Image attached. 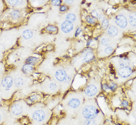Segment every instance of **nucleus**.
Masks as SVG:
<instances>
[{
    "mask_svg": "<svg viewBox=\"0 0 136 125\" xmlns=\"http://www.w3.org/2000/svg\"><path fill=\"white\" fill-rule=\"evenodd\" d=\"M49 89L51 91H55L57 90V85L56 83L52 82L51 83L49 86Z\"/></svg>",
    "mask_w": 136,
    "mask_h": 125,
    "instance_id": "nucleus-23",
    "label": "nucleus"
},
{
    "mask_svg": "<svg viewBox=\"0 0 136 125\" xmlns=\"http://www.w3.org/2000/svg\"><path fill=\"white\" fill-rule=\"evenodd\" d=\"M22 36L26 40L30 39L33 36V32L30 30L29 29L25 30L23 32Z\"/></svg>",
    "mask_w": 136,
    "mask_h": 125,
    "instance_id": "nucleus-15",
    "label": "nucleus"
},
{
    "mask_svg": "<svg viewBox=\"0 0 136 125\" xmlns=\"http://www.w3.org/2000/svg\"><path fill=\"white\" fill-rule=\"evenodd\" d=\"M99 17V19H100V20H103V18H104V17H103V15H100L99 17Z\"/></svg>",
    "mask_w": 136,
    "mask_h": 125,
    "instance_id": "nucleus-38",
    "label": "nucleus"
},
{
    "mask_svg": "<svg viewBox=\"0 0 136 125\" xmlns=\"http://www.w3.org/2000/svg\"><path fill=\"white\" fill-rule=\"evenodd\" d=\"M108 33L110 36L112 37H114L118 35V31L116 27L114 26H111L108 29Z\"/></svg>",
    "mask_w": 136,
    "mask_h": 125,
    "instance_id": "nucleus-13",
    "label": "nucleus"
},
{
    "mask_svg": "<svg viewBox=\"0 0 136 125\" xmlns=\"http://www.w3.org/2000/svg\"><path fill=\"white\" fill-rule=\"evenodd\" d=\"M38 98V97L37 95H33L29 98V99L30 101L33 102L34 101L36 100Z\"/></svg>",
    "mask_w": 136,
    "mask_h": 125,
    "instance_id": "nucleus-27",
    "label": "nucleus"
},
{
    "mask_svg": "<svg viewBox=\"0 0 136 125\" xmlns=\"http://www.w3.org/2000/svg\"><path fill=\"white\" fill-rule=\"evenodd\" d=\"M2 120V115H1V114L0 113V121H1Z\"/></svg>",
    "mask_w": 136,
    "mask_h": 125,
    "instance_id": "nucleus-40",
    "label": "nucleus"
},
{
    "mask_svg": "<svg viewBox=\"0 0 136 125\" xmlns=\"http://www.w3.org/2000/svg\"><path fill=\"white\" fill-rule=\"evenodd\" d=\"M61 27L63 32L68 33L72 30L73 28V25L72 23L65 20L62 24Z\"/></svg>",
    "mask_w": 136,
    "mask_h": 125,
    "instance_id": "nucleus-7",
    "label": "nucleus"
},
{
    "mask_svg": "<svg viewBox=\"0 0 136 125\" xmlns=\"http://www.w3.org/2000/svg\"><path fill=\"white\" fill-rule=\"evenodd\" d=\"M87 22L89 23H92V24H93V23H94V22H95L94 19L93 18H91V17H89V16H88V17H87Z\"/></svg>",
    "mask_w": 136,
    "mask_h": 125,
    "instance_id": "nucleus-30",
    "label": "nucleus"
},
{
    "mask_svg": "<svg viewBox=\"0 0 136 125\" xmlns=\"http://www.w3.org/2000/svg\"><path fill=\"white\" fill-rule=\"evenodd\" d=\"M99 113L96 107L92 105H88L83 108L82 115L86 120L95 119Z\"/></svg>",
    "mask_w": 136,
    "mask_h": 125,
    "instance_id": "nucleus-1",
    "label": "nucleus"
},
{
    "mask_svg": "<svg viewBox=\"0 0 136 125\" xmlns=\"http://www.w3.org/2000/svg\"><path fill=\"white\" fill-rule=\"evenodd\" d=\"M13 82V80L11 76H7L2 80L1 85L4 88L9 89L12 87Z\"/></svg>",
    "mask_w": 136,
    "mask_h": 125,
    "instance_id": "nucleus-6",
    "label": "nucleus"
},
{
    "mask_svg": "<svg viewBox=\"0 0 136 125\" xmlns=\"http://www.w3.org/2000/svg\"><path fill=\"white\" fill-rule=\"evenodd\" d=\"M52 3L55 6H58L61 3V1H52Z\"/></svg>",
    "mask_w": 136,
    "mask_h": 125,
    "instance_id": "nucleus-32",
    "label": "nucleus"
},
{
    "mask_svg": "<svg viewBox=\"0 0 136 125\" xmlns=\"http://www.w3.org/2000/svg\"><path fill=\"white\" fill-rule=\"evenodd\" d=\"M121 104L124 107H127V106H128L129 103L126 100H124V101H123L122 102H121Z\"/></svg>",
    "mask_w": 136,
    "mask_h": 125,
    "instance_id": "nucleus-34",
    "label": "nucleus"
},
{
    "mask_svg": "<svg viewBox=\"0 0 136 125\" xmlns=\"http://www.w3.org/2000/svg\"><path fill=\"white\" fill-rule=\"evenodd\" d=\"M10 17L12 20H17L20 18L21 17V13L19 11L14 10H12L10 13Z\"/></svg>",
    "mask_w": 136,
    "mask_h": 125,
    "instance_id": "nucleus-12",
    "label": "nucleus"
},
{
    "mask_svg": "<svg viewBox=\"0 0 136 125\" xmlns=\"http://www.w3.org/2000/svg\"><path fill=\"white\" fill-rule=\"evenodd\" d=\"M22 106L19 104H15L11 107V113L14 115H19L20 114L22 113Z\"/></svg>",
    "mask_w": 136,
    "mask_h": 125,
    "instance_id": "nucleus-10",
    "label": "nucleus"
},
{
    "mask_svg": "<svg viewBox=\"0 0 136 125\" xmlns=\"http://www.w3.org/2000/svg\"><path fill=\"white\" fill-rule=\"evenodd\" d=\"M102 88H103V89L104 90H110V89L109 88V86L107 85V84H104L103 85Z\"/></svg>",
    "mask_w": 136,
    "mask_h": 125,
    "instance_id": "nucleus-33",
    "label": "nucleus"
},
{
    "mask_svg": "<svg viewBox=\"0 0 136 125\" xmlns=\"http://www.w3.org/2000/svg\"><path fill=\"white\" fill-rule=\"evenodd\" d=\"M133 73L132 68L129 67H123L118 70V73L119 76L123 78H127L129 77Z\"/></svg>",
    "mask_w": 136,
    "mask_h": 125,
    "instance_id": "nucleus-3",
    "label": "nucleus"
},
{
    "mask_svg": "<svg viewBox=\"0 0 136 125\" xmlns=\"http://www.w3.org/2000/svg\"><path fill=\"white\" fill-rule=\"evenodd\" d=\"M76 17L75 15L72 13H69L66 17V20L72 23V22L75 21L76 20Z\"/></svg>",
    "mask_w": 136,
    "mask_h": 125,
    "instance_id": "nucleus-22",
    "label": "nucleus"
},
{
    "mask_svg": "<svg viewBox=\"0 0 136 125\" xmlns=\"http://www.w3.org/2000/svg\"><path fill=\"white\" fill-rule=\"evenodd\" d=\"M97 121L95 119L86 120L83 123V125H97Z\"/></svg>",
    "mask_w": 136,
    "mask_h": 125,
    "instance_id": "nucleus-19",
    "label": "nucleus"
},
{
    "mask_svg": "<svg viewBox=\"0 0 136 125\" xmlns=\"http://www.w3.org/2000/svg\"><path fill=\"white\" fill-rule=\"evenodd\" d=\"M80 32H81V29H80V28L77 29V30H76V31L75 36H77V35H79V34H80Z\"/></svg>",
    "mask_w": 136,
    "mask_h": 125,
    "instance_id": "nucleus-37",
    "label": "nucleus"
},
{
    "mask_svg": "<svg viewBox=\"0 0 136 125\" xmlns=\"http://www.w3.org/2000/svg\"><path fill=\"white\" fill-rule=\"evenodd\" d=\"M94 57V56L93 53L92 52H90V51H89V52H87L86 54H85V56L83 58V61L85 62H89L93 59Z\"/></svg>",
    "mask_w": 136,
    "mask_h": 125,
    "instance_id": "nucleus-17",
    "label": "nucleus"
},
{
    "mask_svg": "<svg viewBox=\"0 0 136 125\" xmlns=\"http://www.w3.org/2000/svg\"><path fill=\"white\" fill-rule=\"evenodd\" d=\"M129 22L133 26H136V15L135 14H131L129 15Z\"/></svg>",
    "mask_w": 136,
    "mask_h": 125,
    "instance_id": "nucleus-21",
    "label": "nucleus"
},
{
    "mask_svg": "<svg viewBox=\"0 0 136 125\" xmlns=\"http://www.w3.org/2000/svg\"><path fill=\"white\" fill-rule=\"evenodd\" d=\"M67 76L66 72L65 70L63 69H58L56 72L55 74V77L56 79L59 81V82H63Z\"/></svg>",
    "mask_w": 136,
    "mask_h": 125,
    "instance_id": "nucleus-8",
    "label": "nucleus"
},
{
    "mask_svg": "<svg viewBox=\"0 0 136 125\" xmlns=\"http://www.w3.org/2000/svg\"><path fill=\"white\" fill-rule=\"evenodd\" d=\"M46 29L49 31L54 32L57 31V28L56 27H55L53 26H49L46 28Z\"/></svg>",
    "mask_w": 136,
    "mask_h": 125,
    "instance_id": "nucleus-25",
    "label": "nucleus"
},
{
    "mask_svg": "<svg viewBox=\"0 0 136 125\" xmlns=\"http://www.w3.org/2000/svg\"><path fill=\"white\" fill-rule=\"evenodd\" d=\"M130 63L129 60L127 58H121L119 60V64L122 67H127Z\"/></svg>",
    "mask_w": 136,
    "mask_h": 125,
    "instance_id": "nucleus-18",
    "label": "nucleus"
},
{
    "mask_svg": "<svg viewBox=\"0 0 136 125\" xmlns=\"http://www.w3.org/2000/svg\"><path fill=\"white\" fill-rule=\"evenodd\" d=\"M8 4L12 7L20 6L24 3L23 1H8Z\"/></svg>",
    "mask_w": 136,
    "mask_h": 125,
    "instance_id": "nucleus-14",
    "label": "nucleus"
},
{
    "mask_svg": "<svg viewBox=\"0 0 136 125\" xmlns=\"http://www.w3.org/2000/svg\"><path fill=\"white\" fill-rule=\"evenodd\" d=\"M14 83L17 88H19L22 87L23 85L24 84V80L22 78L18 77L14 80Z\"/></svg>",
    "mask_w": 136,
    "mask_h": 125,
    "instance_id": "nucleus-16",
    "label": "nucleus"
},
{
    "mask_svg": "<svg viewBox=\"0 0 136 125\" xmlns=\"http://www.w3.org/2000/svg\"><path fill=\"white\" fill-rule=\"evenodd\" d=\"M81 104V101L77 97L71 98L68 102V106L70 108L76 109L79 107Z\"/></svg>",
    "mask_w": 136,
    "mask_h": 125,
    "instance_id": "nucleus-9",
    "label": "nucleus"
},
{
    "mask_svg": "<svg viewBox=\"0 0 136 125\" xmlns=\"http://www.w3.org/2000/svg\"><path fill=\"white\" fill-rule=\"evenodd\" d=\"M91 41L90 40V41H89V42H88V44H87V45H89V44H90V43H91Z\"/></svg>",
    "mask_w": 136,
    "mask_h": 125,
    "instance_id": "nucleus-39",
    "label": "nucleus"
},
{
    "mask_svg": "<svg viewBox=\"0 0 136 125\" xmlns=\"http://www.w3.org/2000/svg\"><path fill=\"white\" fill-rule=\"evenodd\" d=\"M34 69L33 65L30 64H26L24 65L22 68L23 72L25 74H30L32 73Z\"/></svg>",
    "mask_w": 136,
    "mask_h": 125,
    "instance_id": "nucleus-11",
    "label": "nucleus"
},
{
    "mask_svg": "<svg viewBox=\"0 0 136 125\" xmlns=\"http://www.w3.org/2000/svg\"><path fill=\"white\" fill-rule=\"evenodd\" d=\"M67 9V7L66 6H62L60 8V10L61 11H66V10Z\"/></svg>",
    "mask_w": 136,
    "mask_h": 125,
    "instance_id": "nucleus-36",
    "label": "nucleus"
},
{
    "mask_svg": "<svg viewBox=\"0 0 136 125\" xmlns=\"http://www.w3.org/2000/svg\"><path fill=\"white\" fill-rule=\"evenodd\" d=\"M112 51H113V49L110 46H108L105 50V52L107 54H110L112 52Z\"/></svg>",
    "mask_w": 136,
    "mask_h": 125,
    "instance_id": "nucleus-28",
    "label": "nucleus"
},
{
    "mask_svg": "<svg viewBox=\"0 0 136 125\" xmlns=\"http://www.w3.org/2000/svg\"><path fill=\"white\" fill-rule=\"evenodd\" d=\"M109 88H110V90H111L112 91H115L117 87V85L116 84H115V83H110V84L109 85Z\"/></svg>",
    "mask_w": 136,
    "mask_h": 125,
    "instance_id": "nucleus-26",
    "label": "nucleus"
},
{
    "mask_svg": "<svg viewBox=\"0 0 136 125\" xmlns=\"http://www.w3.org/2000/svg\"><path fill=\"white\" fill-rule=\"evenodd\" d=\"M38 60H39V58L36 57H30L27 59L26 62L33 65L35 64L36 62H37Z\"/></svg>",
    "mask_w": 136,
    "mask_h": 125,
    "instance_id": "nucleus-20",
    "label": "nucleus"
},
{
    "mask_svg": "<svg viewBox=\"0 0 136 125\" xmlns=\"http://www.w3.org/2000/svg\"><path fill=\"white\" fill-rule=\"evenodd\" d=\"M45 112L44 110L38 109L35 111L32 114V118L38 122H43L46 118Z\"/></svg>",
    "mask_w": 136,
    "mask_h": 125,
    "instance_id": "nucleus-2",
    "label": "nucleus"
},
{
    "mask_svg": "<svg viewBox=\"0 0 136 125\" xmlns=\"http://www.w3.org/2000/svg\"><path fill=\"white\" fill-rule=\"evenodd\" d=\"M92 14L94 17H99V14H97V13L96 12V11H92Z\"/></svg>",
    "mask_w": 136,
    "mask_h": 125,
    "instance_id": "nucleus-35",
    "label": "nucleus"
},
{
    "mask_svg": "<svg viewBox=\"0 0 136 125\" xmlns=\"http://www.w3.org/2000/svg\"><path fill=\"white\" fill-rule=\"evenodd\" d=\"M71 76H67L66 77V78H65V79L64 80V81L65 83H66V84H69V83H70V81H71Z\"/></svg>",
    "mask_w": 136,
    "mask_h": 125,
    "instance_id": "nucleus-31",
    "label": "nucleus"
},
{
    "mask_svg": "<svg viewBox=\"0 0 136 125\" xmlns=\"http://www.w3.org/2000/svg\"><path fill=\"white\" fill-rule=\"evenodd\" d=\"M102 26L103 29L106 30L108 28V21L107 19H105L102 21Z\"/></svg>",
    "mask_w": 136,
    "mask_h": 125,
    "instance_id": "nucleus-24",
    "label": "nucleus"
},
{
    "mask_svg": "<svg viewBox=\"0 0 136 125\" xmlns=\"http://www.w3.org/2000/svg\"><path fill=\"white\" fill-rule=\"evenodd\" d=\"M115 22L120 27L124 28L127 26V19L123 15H118L115 18Z\"/></svg>",
    "mask_w": 136,
    "mask_h": 125,
    "instance_id": "nucleus-4",
    "label": "nucleus"
},
{
    "mask_svg": "<svg viewBox=\"0 0 136 125\" xmlns=\"http://www.w3.org/2000/svg\"><path fill=\"white\" fill-rule=\"evenodd\" d=\"M97 92V88L94 84L88 85L85 90V93L88 97H93L95 96Z\"/></svg>",
    "mask_w": 136,
    "mask_h": 125,
    "instance_id": "nucleus-5",
    "label": "nucleus"
},
{
    "mask_svg": "<svg viewBox=\"0 0 136 125\" xmlns=\"http://www.w3.org/2000/svg\"><path fill=\"white\" fill-rule=\"evenodd\" d=\"M101 43L102 44V45H108V40L107 39H105V38H103L101 40Z\"/></svg>",
    "mask_w": 136,
    "mask_h": 125,
    "instance_id": "nucleus-29",
    "label": "nucleus"
}]
</instances>
